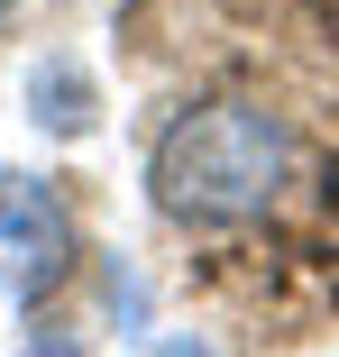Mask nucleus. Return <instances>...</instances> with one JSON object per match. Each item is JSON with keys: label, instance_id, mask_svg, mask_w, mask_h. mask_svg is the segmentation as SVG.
Masks as SVG:
<instances>
[{"label": "nucleus", "instance_id": "nucleus-4", "mask_svg": "<svg viewBox=\"0 0 339 357\" xmlns=\"http://www.w3.org/2000/svg\"><path fill=\"white\" fill-rule=\"evenodd\" d=\"M0 10H10V0H0Z\"/></svg>", "mask_w": 339, "mask_h": 357}, {"label": "nucleus", "instance_id": "nucleus-3", "mask_svg": "<svg viewBox=\"0 0 339 357\" xmlns=\"http://www.w3.org/2000/svg\"><path fill=\"white\" fill-rule=\"evenodd\" d=\"M28 101H37V128H55V137H83L92 128V83L74 74V64H37Z\"/></svg>", "mask_w": 339, "mask_h": 357}, {"label": "nucleus", "instance_id": "nucleus-1", "mask_svg": "<svg viewBox=\"0 0 339 357\" xmlns=\"http://www.w3.org/2000/svg\"><path fill=\"white\" fill-rule=\"evenodd\" d=\"M285 174H294V128L266 101H202V110H183L156 137V156H147L156 211L183 220V229H239V220H257V211L285 192Z\"/></svg>", "mask_w": 339, "mask_h": 357}, {"label": "nucleus", "instance_id": "nucleus-2", "mask_svg": "<svg viewBox=\"0 0 339 357\" xmlns=\"http://www.w3.org/2000/svg\"><path fill=\"white\" fill-rule=\"evenodd\" d=\"M74 275V211L37 174H0V294L37 303Z\"/></svg>", "mask_w": 339, "mask_h": 357}]
</instances>
